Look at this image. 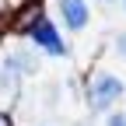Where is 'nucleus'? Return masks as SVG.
<instances>
[{"label":"nucleus","instance_id":"nucleus-1","mask_svg":"<svg viewBox=\"0 0 126 126\" xmlns=\"http://www.w3.org/2000/svg\"><path fill=\"white\" fill-rule=\"evenodd\" d=\"M123 94V81L112 74H98L88 88V98H91V109H109L116 98Z\"/></svg>","mask_w":126,"mask_h":126},{"label":"nucleus","instance_id":"nucleus-2","mask_svg":"<svg viewBox=\"0 0 126 126\" xmlns=\"http://www.w3.org/2000/svg\"><path fill=\"white\" fill-rule=\"evenodd\" d=\"M32 39H35L42 49H49V53H63V42H60V35H56V28L46 21V18H39L35 25H32Z\"/></svg>","mask_w":126,"mask_h":126},{"label":"nucleus","instance_id":"nucleus-3","mask_svg":"<svg viewBox=\"0 0 126 126\" xmlns=\"http://www.w3.org/2000/svg\"><path fill=\"white\" fill-rule=\"evenodd\" d=\"M60 11H63V21L70 28H84V21H88V4L84 0H60Z\"/></svg>","mask_w":126,"mask_h":126},{"label":"nucleus","instance_id":"nucleus-4","mask_svg":"<svg viewBox=\"0 0 126 126\" xmlns=\"http://www.w3.org/2000/svg\"><path fill=\"white\" fill-rule=\"evenodd\" d=\"M116 49H119V53L126 56V35H119V42H116Z\"/></svg>","mask_w":126,"mask_h":126},{"label":"nucleus","instance_id":"nucleus-5","mask_svg":"<svg viewBox=\"0 0 126 126\" xmlns=\"http://www.w3.org/2000/svg\"><path fill=\"white\" fill-rule=\"evenodd\" d=\"M109 126H126V119H123V116H112V119H109Z\"/></svg>","mask_w":126,"mask_h":126},{"label":"nucleus","instance_id":"nucleus-6","mask_svg":"<svg viewBox=\"0 0 126 126\" xmlns=\"http://www.w3.org/2000/svg\"><path fill=\"white\" fill-rule=\"evenodd\" d=\"M0 126H11V119H7V116H4V112H0Z\"/></svg>","mask_w":126,"mask_h":126}]
</instances>
